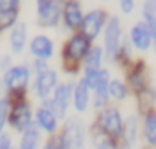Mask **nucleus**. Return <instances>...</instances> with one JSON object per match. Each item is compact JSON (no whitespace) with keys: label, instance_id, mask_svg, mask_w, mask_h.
<instances>
[{"label":"nucleus","instance_id":"1","mask_svg":"<svg viewBox=\"0 0 156 149\" xmlns=\"http://www.w3.org/2000/svg\"><path fill=\"white\" fill-rule=\"evenodd\" d=\"M83 125L77 120H70L64 127V134H62V144L64 149H83Z\"/></svg>","mask_w":156,"mask_h":149},{"label":"nucleus","instance_id":"2","mask_svg":"<svg viewBox=\"0 0 156 149\" xmlns=\"http://www.w3.org/2000/svg\"><path fill=\"white\" fill-rule=\"evenodd\" d=\"M105 19H107V15H105V11H101V9L88 13V15L81 20L83 37H85V39H94V37H98V33L101 31V28H103V24H105Z\"/></svg>","mask_w":156,"mask_h":149},{"label":"nucleus","instance_id":"3","mask_svg":"<svg viewBox=\"0 0 156 149\" xmlns=\"http://www.w3.org/2000/svg\"><path fill=\"white\" fill-rule=\"evenodd\" d=\"M28 79H30V72L26 66H15V68H9L4 76V83L9 90H22L26 89L28 85Z\"/></svg>","mask_w":156,"mask_h":149},{"label":"nucleus","instance_id":"4","mask_svg":"<svg viewBox=\"0 0 156 149\" xmlns=\"http://www.w3.org/2000/svg\"><path fill=\"white\" fill-rule=\"evenodd\" d=\"M99 123H101L103 131H105L108 136H119V134H121L123 123H121L119 112H118L116 109H107V111L101 114Z\"/></svg>","mask_w":156,"mask_h":149},{"label":"nucleus","instance_id":"5","mask_svg":"<svg viewBox=\"0 0 156 149\" xmlns=\"http://www.w3.org/2000/svg\"><path fill=\"white\" fill-rule=\"evenodd\" d=\"M118 46H119V20L112 17L107 26V33H105V48L110 59L118 53Z\"/></svg>","mask_w":156,"mask_h":149},{"label":"nucleus","instance_id":"6","mask_svg":"<svg viewBox=\"0 0 156 149\" xmlns=\"http://www.w3.org/2000/svg\"><path fill=\"white\" fill-rule=\"evenodd\" d=\"M55 83H57V76H55V72H51V70H42L39 76H37V79H35V92L41 96V98H46L51 90H53V87H55Z\"/></svg>","mask_w":156,"mask_h":149},{"label":"nucleus","instance_id":"7","mask_svg":"<svg viewBox=\"0 0 156 149\" xmlns=\"http://www.w3.org/2000/svg\"><path fill=\"white\" fill-rule=\"evenodd\" d=\"M59 6L53 2V0H48V2L39 6V22L42 26H55L59 20Z\"/></svg>","mask_w":156,"mask_h":149},{"label":"nucleus","instance_id":"8","mask_svg":"<svg viewBox=\"0 0 156 149\" xmlns=\"http://www.w3.org/2000/svg\"><path fill=\"white\" fill-rule=\"evenodd\" d=\"M88 52V39H85L83 35H75L70 39V42L66 44V57H70L72 61H79L83 55H87Z\"/></svg>","mask_w":156,"mask_h":149},{"label":"nucleus","instance_id":"9","mask_svg":"<svg viewBox=\"0 0 156 149\" xmlns=\"http://www.w3.org/2000/svg\"><path fill=\"white\" fill-rule=\"evenodd\" d=\"M108 72L107 70H98V78H96V107H103L108 96Z\"/></svg>","mask_w":156,"mask_h":149},{"label":"nucleus","instance_id":"10","mask_svg":"<svg viewBox=\"0 0 156 149\" xmlns=\"http://www.w3.org/2000/svg\"><path fill=\"white\" fill-rule=\"evenodd\" d=\"M132 42H134V46L138 48V50H147L149 46H151V41H152V35H151V31L147 30V26L145 24H141V22H138L134 28H132Z\"/></svg>","mask_w":156,"mask_h":149},{"label":"nucleus","instance_id":"11","mask_svg":"<svg viewBox=\"0 0 156 149\" xmlns=\"http://www.w3.org/2000/svg\"><path fill=\"white\" fill-rule=\"evenodd\" d=\"M70 85H61L57 90H55V96H53V111L57 116H64L66 114V107H68V100H70Z\"/></svg>","mask_w":156,"mask_h":149},{"label":"nucleus","instance_id":"12","mask_svg":"<svg viewBox=\"0 0 156 149\" xmlns=\"http://www.w3.org/2000/svg\"><path fill=\"white\" fill-rule=\"evenodd\" d=\"M31 53L37 55L39 59H48V57H51V53H53V44H51V41H50L48 37H44V35L35 37V39L31 41Z\"/></svg>","mask_w":156,"mask_h":149},{"label":"nucleus","instance_id":"13","mask_svg":"<svg viewBox=\"0 0 156 149\" xmlns=\"http://www.w3.org/2000/svg\"><path fill=\"white\" fill-rule=\"evenodd\" d=\"M81 20H83V13H81V8L77 2H68L66 8H64V22L68 28L75 30L81 26Z\"/></svg>","mask_w":156,"mask_h":149},{"label":"nucleus","instance_id":"14","mask_svg":"<svg viewBox=\"0 0 156 149\" xmlns=\"http://www.w3.org/2000/svg\"><path fill=\"white\" fill-rule=\"evenodd\" d=\"M30 120H31V116H30V107H28V105L20 103V105H17V107L13 109V112H11V123H13L17 129L24 131V129L30 125Z\"/></svg>","mask_w":156,"mask_h":149},{"label":"nucleus","instance_id":"15","mask_svg":"<svg viewBox=\"0 0 156 149\" xmlns=\"http://www.w3.org/2000/svg\"><path fill=\"white\" fill-rule=\"evenodd\" d=\"M143 17H145V26L154 37L156 33V0H147L143 6Z\"/></svg>","mask_w":156,"mask_h":149},{"label":"nucleus","instance_id":"16","mask_svg":"<svg viewBox=\"0 0 156 149\" xmlns=\"http://www.w3.org/2000/svg\"><path fill=\"white\" fill-rule=\"evenodd\" d=\"M11 48L13 52H22L24 44H26V24H17L11 31Z\"/></svg>","mask_w":156,"mask_h":149},{"label":"nucleus","instance_id":"17","mask_svg":"<svg viewBox=\"0 0 156 149\" xmlns=\"http://www.w3.org/2000/svg\"><path fill=\"white\" fill-rule=\"evenodd\" d=\"M73 101H75V109L77 111H85L88 105V87L85 81H79V85L75 87L73 92Z\"/></svg>","mask_w":156,"mask_h":149},{"label":"nucleus","instance_id":"18","mask_svg":"<svg viewBox=\"0 0 156 149\" xmlns=\"http://www.w3.org/2000/svg\"><path fill=\"white\" fill-rule=\"evenodd\" d=\"M37 122H39V125H41L44 131H53V129H55V123H57L53 111H50V109H46V107L39 109V112H37Z\"/></svg>","mask_w":156,"mask_h":149},{"label":"nucleus","instance_id":"19","mask_svg":"<svg viewBox=\"0 0 156 149\" xmlns=\"http://www.w3.org/2000/svg\"><path fill=\"white\" fill-rule=\"evenodd\" d=\"M39 144V131L31 125H28L24 129V136L20 142V149H35Z\"/></svg>","mask_w":156,"mask_h":149},{"label":"nucleus","instance_id":"20","mask_svg":"<svg viewBox=\"0 0 156 149\" xmlns=\"http://www.w3.org/2000/svg\"><path fill=\"white\" fill-rule=\"evenodd\" d=\"M87 72H96L99 70V64H101V48H92L90 52H87Z\"/></svg>","mask_w":156,"mask_h":149},{"label":"nucleus","instance_id":"21","mask_svg":"<svg viewBox=\"0 0 156 149\" xmlns=\"http://www.w3.org/2000/svg\"><path fill=\"white\" fill-rule=\"evenodd\" d=\"M107 90H108V94H110L112 98H116V100H123V98L127 96V87H125L121 81H118V79L110 81Z\"/></svg>","mask_w":156,"mask_h":149},{"label":"nucleus","instance_id":"22","mask_svg":"<svg viewBox=\"0 0 156 149\" xmlns=\"http://www.w3.org/2000/svg\"><path fill=\"white\" fill-rule=\"evenodd\" d=\"M145 136L149 144H156V116L149 114L145 120Z\"/></svg>","mask_w":156,"mask_h":149},{"label":"nucleus","instance_id":"23","mask_svg":"<svg viewBox=\"0 0 156 149\" xmlns=\"http://www.w3.org/2000/svg\"><path fill=\"white\" fill-rule=\"evenodd\" d=\"M17 17V11H4L0 13V28H8Z\"/></svg>","mask_w":156,"mask_h":149},{"label":"nucleus","instance_id":"24","mask_svg":"<svg viewBox=\"0 0 156 149\" xmlns=\"http://www.w3.org/2000/svg\"><path fill=\"white\" fill-rule=\"evenodd\" d=\"M20 0H0V13L4 11H17Z\"/></svg>","mask_w":156,"mask_h":149},{"label":"nucleus","instance_id":"25","mask_svg":"<svg viewBox=\"0 0 156 149\" xmlns=\"http://www.w3.org/2000/svg\"><path fill=\"white\" fill-rule=\"evenodd\" d=\"M96 149H112L110 138L108 136H103V134L96 136Z\"/></svg>","mask_w":156,"mask_h":149},{"label":"nucleus","instance_id":"26","mask_svg":"<svg viewBox=\"0 0 156 149\" xmlns=\"http://www.w3.org/2000/svg\"><path fill=\"white\" fill-rule=\"evenodd\" d=\"M136 129H138L136 118H129V122H127V138H129L130 142L136 138Z\"/></svg>","mask_w":156,"mask_h":149},{"label":"nucleus","instance_id":"27","mask_svg":"<svg viewBox=\"0 0 156 149\" xmlns=\"http://www.w3.org/2000/svg\"><path fill=\"white\" fill-rule=\"evenodd\" d=\"M6 116H8V100H0V131L4 127Z\"/></svg>","mask_w":156,"mask_h":149},{"label":"nucleus","instance_id":"28","mask_svg":"<svg viewBox=\"0 0 156 149\" xmlns=\"http://www.w3.org/2000/svg\"><path fill=\"white\" fill-rule=\"evenodd\" d=\"M119 6H121L123 13H130L134 8V0H119Z\"/></svg>","mask_w":156,"mask_h":149},{"label":"nucleus","instance_id":"29","mask_svg":"<svg viewBox=\"0 0 156 149\" xmlns=\"http://www.w3.org/2000/svg\"><path fill=\"white\" fill-rule=\"evenodd\" d=\"M0 149H11V140L8 136H0Z\"/></svg>","mask_w":156,"mask_h":149},{"label":"nucleus","instance_id":"30","mask_svg":"<svg viewBox=\"0 0 156 149\" xmlns=\"http://www.w3.org/2000/svg\"><path fill=\"white\" fill-rule=\"evenodd\" d=\"M44 2H48V0H37V4L41 6V4H44Z\"/></svg>","mask_w":156,"mask_h":149},{"label":"nucleus","instance_id":"31","mask_svg":"<svg viewBox=\"0 0 156 149\" xmlns=\"http://www.w3.org/2000/svg\"><path fill=\"white\" fill-rule=\"evenodd\" d=\"M46 149H57V147H53V145H48V147H46Z\"/></svg>","mask_w":156,"mask_h":149}]
</instances>
